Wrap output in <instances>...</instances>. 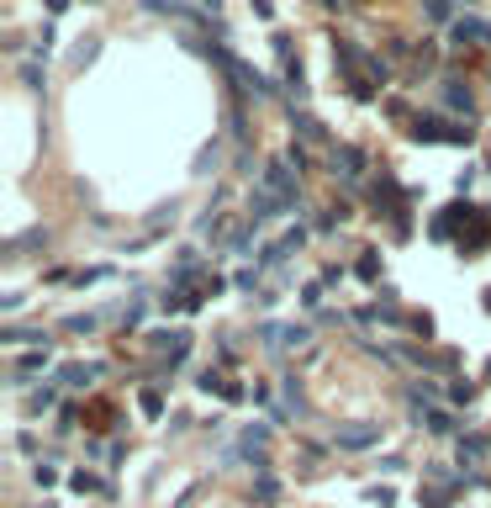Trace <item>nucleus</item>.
Returning a JSON list of instances; mask_svg holds the SVG:
<instances>
[{"label":"nucleus","mask_w":491,"mask_h":508,"mask_svg":"<svg viewBox=\"0 0 491 508\" xmlns=\"http://www.w3.org/2000/svg\"><path fill=\"white\" fill-rule=\"evenodd\" d=\"M159 408H164V402H159V392H143V413H148V418H159Z\"/></svg>","instance_id":"nucleus-26"},{"label":"nucleus","mask_w":491,"mask_h":508,"mask_svg":"<svg viewBox=\"0 0 491 508\" xmlns=\"http://www.w3.org/2000/svg\"><path fill=\"white\" fill-rule=\"evenodd\" d=\"M444 101H449V106H455V111H465V117H470V111H476V101H470V90H465V85H460V80H444Z\"/></svg>","instance_id":"nucleus-10"},{"label":"nucleus","mask_w":491,"mask_h":508,"mask_svg":"<svg viewBox=\"0 0 491 508\" xmlns=\"http://www.w3.org/2000/svg\"><path fill=\"white\" fill-rule=\"evenodd\" d=\"M286 164H296V169H307V148H296V143H291V148H286Z\"/></svg>","instance_id":"nucleus-25"},{"label":"nucleus","mask_w":491,"mask_h":508,"mask_svg":"<svg viewBox=\"0 0 491 508\" xmlns=\"http://www.w3.org/2000/svg\"><path fill=\"white\" fill-rule=\"evenodd\" d=\"M449 37H455L460 48H465V43H486V48H491V22H481V16H460V22L449 27Z\"/></svg>","instance_id":"nucleus-6"},{"label":"nucleus","mask_w":491,"mask_h":508,"mask_svg":"<svg viewBox=\"0 0 491 508\" xmlns=\"http://www.w3.org/2000/svg\"><path fill=\"white\" fill-rule=\"evenodd\" d=\"M254 11H259L264 22H270V16H275V6H270V0H254Z\"/></svg>","instance_id":"nucleus-27"},{"label":"nucleus","mask_w":491,"mask_h":508,"mask_svg":"<svg viewBox=\"0 0 491 508\" xmlns=\"http://www.w3.org/2000/svg\"><path fill=\"white\" fill-rule=\"evenodd\" d=\"M486 450H491L486 435H465V439H460V460H465V466H481V460H486Z\"/></svg>","instance_id":"nucleus-9"},{"label":"nucleus","mask_w":491,"mask_h":508,"mask_svg":"<svg viewBox=\"0 0 491 508\" xmlns=\"http://www.w3.org/2000/svg\"><path fill=\"white\" fill-rule=\"evenodd\" d=\"M90 376H101V365H64V371H59V381H64V387H85Z\"/></svg>","instance_id":"nucleus-11"},{"label":"nucleus","mask_w":491,"mask_h":508,"mask_svg":"<svg viewBox=\"0 0 491 508\" xmlns=\"http://www.w3.org/2000/svg\"><path fill=\"white\" fill-rule=\"evenodd\" d=\"M476 397V381H455V387H449V402H470Z\"/></svg>","instance_id":"nucleus-23"},{"label":"nucleus","mask_w":491,"mask_h":508,"mask_svg":"<svg viewBox=\"0 0 491 508\" xmlns=\"http://www.w3.org/2000/svg\"><path fill=\"white\" fill-rule=\"evenodd\" d=\"M222 64H228V69H233V74H238V80H243V90H249V96H270V90H275V85L264 80V74L254 69L249 59H238V53H228V59H222Z\"/></svg>","instance_id":"nucleus-4"},{"label":"nucleus","mask_w":491,"mask_h":508,"mask_svg":"<svg viewBox=\"0 0 491 508\" xmlns=\"http://www.w3.org/2000/svg\"><path fill=\"white\" fill-rule=\"evenodd\" d=\"M37 365H48V350H27L22 360H16V376H32Z\"/></svg>","instance_id":"nucleus-14"},{"label":"nucleus","mask_w":491,"mask_h":508,"mask_svg":"<svg viewBox=\"0 0 491 508\" xmlns=\"http://www.w3.org/2000/svg\"><path fill=\"white\" fill-rule=\"evenodd\" d=\"M254 498H259V503H275V498H280L275 477H259V487H254Z\"/></svg>","instance_id":"nucleus-19"},{"label":"nucleus","mask_w":491,"mask_h":508,"mask_svg":"<svg viewBox=\"0 0 491 508\" xmlns=\"http://www.w3.org/2000/svg\"><path fill=\"white\" fill-rule=\"evenodd\" d=\"M53 397H59L53 387H37L32 397H27V408H32V413H43V408H53Z\"/></svg>","instance_id":"nucleus-18"},{"label":"nucleus","mask_w":491,"mask_h":508,"mask_svg":"<svg viewBox=\"0 0 491 508\" xmlns=\"http://www.w3.org/2000/svg\"><path fill=\"white\" fill-rule=\"evenodd\" d=\"M69 482L80 487V493H106V482H101V477H90V472H74Z\"/></svg>","instance_id":"nucleus-17"},{"label":"nucleus","mask_w":491,"mask_h":508,"mask_svg":"<svg viewBox=\"0 0 491 508\" xmlns=\"http://www.w3.org/2000/svg\"><path fill=\"white\" fill-rule=\"evenodd\" d=\"M381 439V423H344L338 429V450H370Z\"/></svg>","instance_id":"nucleus-5"},{"label":"nucleus","mask_w":491,"mask_h":508,"mask_svg":"<svg viewBox=\"0 0 491 508\" xmlns=\"http://www.w3.org/2000/svg\"><path fill=\"white\" fill-rule=\"evenodd\" d=\"M412 143H476V127H460V122H444V117H418L407 127Z\"/></svg>","instance_id":"nucleus-1"},{"label":"nucleus","mask_w":491,"mask_h":508,"mask_svg":"<svg viewBox=\"0 0 491 508\" xmlns=\"http://www.w3.org/2000/svg\"><path fill=\"white\" fill-rule=\"evenodd\" d=\"M6 344H43V328H6Z\"/></svg>","instance_id":"nucleus-13"},{"label":"nucleus","mask_w":491,"mask_h":508,"mask_svg":"<svg viewBox=\"0 0 491 508\" xmlns=\"http://www.w3.org/2000/svg\"><path fill=\"white\" fill-rule=\"evenodd\" d=\"M159 307H164V313H185V307H196V297H185V291H164Z\"/></svg>","instance_id":"nucleus-12"},{"label":"nucleus","mask_w":491,"mask_h":508,"mask_svg":"<svg viewBox=\"0 0 491 508\" xmlns=\"http://www.w3.org/2000/svg\"><path fill=\"white\" fill-rule=\"evenodd\" d=\"M423 16H428V22H449L455 6H449V0H423Z\"/></svg>","instance_id":"nucleus-15"},{"label":"nucleus","mask_w":491,"mask_h":508,"mask_svg":"<svg viewBox=\"0 0 491 508\" xmlns=\"http://www.w3.org/2000/svg\"><path fill=\"white\" fill-rule=\"evenodd\" d=\"M64 328H69V334H90V328H96V318H90V313H85V318H69Z\"/></svg>","instance_id":"nucleus-24"},{"label":"nucleus","mask_w":491,"mask_h":508,"mask_svg":"<svg viewBox=\"0 0 491 508\" xmlns=\"http://www.w3.org/2000/svg\"><path fill=\"white\" fill-rule=\"evenodd\" d=\"M360 276H365V281H375V276H381V260H375V249H365V260H360Z\"/></svg>","instance_id":"nucleus-22"},{"label":"nucleus","mask_w":491,"mask_h":508,"mask_svg":"<svg viewBox=\"0 0 491 508\" xmlns=\"http://www.w3.org/2000/svg\"><path fill=\"white\" fill-rule=\"evenodd\" d=\"M428 429H433V435H455V418H449L444 408H433L428 413Z\"/></svg>","instance_id":"nucleus-16"},{"label":"nucleus","mask_w":491,"mask_h":508,"mask_svg":"<svg viewBox=\"0 0 491 508\" xmlns=\"http://www.w3.org/2000/svg\"><path fill=\"white\" fill-rule=\"evenodd\" d=\"M249 212H254V218H286V212H296V202H286V196L264 191V185H254V196H249Z\"/></svg>","instance_id":"nucleus-3"},{"label":"nucleus","mask_w":491,"mask_h":508,"mask_svg":"<svg viewBox=\"0 0 491 508\" xmlns=\"http://www.w3.org/2000/svg\"><path fill=\"white\" fill-rule=\"evenodd\" d=\"M264 191H275V196H286V202H301V191H296V175H291V164L286 159H275V164L264 169Z\"/></svg>","instance_id":"nucleus-2"},{"label":"nucleus","mask_w":491,"mask_h":508,"mask_svg":"<svg viewBox=\"0 0 491 508\" xmlns=\"http://www.w3.org/2000/svg\"><path fill=\"white\" fill-rule=\"evenodd\" d=\"M338 164H344V175L354 181V175L365 169V154H360L354 143H338V148H333V169H338Z\"/></svg>","instance_id":"nucleus-8"},{"label":"nucleus","mask_w":491,"mask_h":508,"mask_svg":"<svg viewBox=\"0 0 491 508\" xmlns=\"http://www.w3.org/2000/svg\"><path fill=\"white\" fill-rule=\"evenodd\" d=\"M301 138H312V143H323V122H312V117H296Z\"/></svg>","instance_id":"nucleus-20"},{"label":"nucleus","mask_w":491,"mask_h":508,"mask_svg":"<svg viewBox=\"0 0 491 508\" xmlns=\"http://www.w3.org/2000/svg\"><path fill=\"white\" fill-rule=\"evenodd\" d=\"M32 482H37V487H53V482H59V472H53V466H43V460H37V466H32Z\"/></svg>","instance_id":"nucleus-21"},{"label":"nucleus","mask_w":491,"mask_h":508,"mask_svg":"<svg viewBox=\"0 0 491 508\" xmlns=\"http://www.w3.org/2000/svg\"><path fill=\"white\" fill-rule=\"evenodd\" d=\"M301 239H307V233H301V228H291L286 239H275V244H270V249L259 254V265H280V260H291V254L301 249Z\"/></svg>","instance_id":"nucleus-7"}]
</instances>
